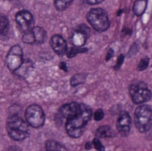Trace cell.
<instances>
[{"instance_id": "obj_1", "label": "cell", "mask_w": 152, "mask_h": 151, "mask_svg": "<svg viewBox=\"0 0 152 151\" xmlns=\"http://www.w3.org/2000/svg\"><path fill=\"white\" fill-rule=\"evenodd\" d=\"M91 109L86 104H80L78 112L66 122V131L68 134L72 138H78L81 136L84 128L91 119Z\"/></svg>"}, {"instance_id": "obj_2", "label": "cell", "mask_w": 152, "mask_h": 151, "mask_svg": "<svg viewBox=\"0 0 152 151\" xmlns=\"http://www.w3.org/2000/svg\"><path fill=\"white\" fill-rule=\"evenodd\" d=\"M6 129L9 136L14 141H22L28 136V125L19 117L18 114H12L8 118Z\"/></svg>"}, {"instance_id": "obj_3", "label": "cell", "mask_w": 152, "mask_h": 151, "mask_svg": "<svg viewBox=\"0 0 152 151\" xmlns=\"http://www.w3.org/2000/svg\"><path fill=\"white\" fill-rule=\"evenodd\" d=\"M134 122L137 129L145 133L152 128V109L148 105L137 108L134 113Z\"/></svg>"}, {"instance_id": "obj_4", "label": "cell", "mask_w": 152, "mask_h": 151, "mask_svg": "<svg viewBox=\"0 0 152 151\" xmlns=\"http://www.w3.org/2000/svg\"><path fill=\"white\" fill-rule=\"evenodd\" d=\"M87 20L97 31H105L110 27L107 12L102 8H94L87 14Z\"/></svg>"}, {"instance_id": "obj_5", "label": "cell", "mask_w": 152, "mask_h": 151, "mask_svg": "<svg viewBox=\"0 0 152 151\" xmlns=\"http://www.w3.org/2000/svg\"><path fill=\"white\" fill-rule=\"evenodd\" d=\"M130 95L135 104H142L151 100V92L144 83H134L130 86Z\"/></svg>"}, {"instance_id": "obj_6", "label": "cell", "mask_w": 152, "mask_h": 151, "mask_svg": "<svg viewBox=\"0 0 152 151\" xmlns=\"http://www.w3.org/2000/svg\"><path fill=\"white\" fill-rule=\"evenodd\" d=\"M26 119L29 125L38 128L45 123V113L39 106L31 105L26 110Z\"/></svg>"}, {"instance_id": "obj_7", "label": "cell", "mask_w": 152, "mask_h": 151, "mask_svg": "<svg viewBox=\"0 0 152 151\" xmlns=\"http://www.w3.org/2000/svg\"><path fill=\"white\" fill-rule=\"evenodd\" d=\"M22 62V49L19 45L12 46L6 56V65L8 69L15 72L21 66Z\"/></svg>"}, {"instance_id": "obj_8", "label": "cell", "mask_w": 152, "mask_h": 151, "mask_svg": "<svg viewBox=\"0 0 152 151\" xmlns=\"http://www.w3.org/2000/svg\"><path fill=\"white\" fill-rule=\"evenodd\" d=\"M15 19L20 28L24 33H27L32 29L34 20L32 14L28 11H20L19 12H17Z\"/></svg>"}, {"instance_id": "obj_9", "label": "cell", "mask_w": 152, "mask_h": 151, "mask_svg": "<svg viewBox=\"0 0 152 151\" xmlns=\"http://www.w3.org/2000/svg\"><path fill=\"white\" fill-rule=\"evenodd\" d=\"M117 129L123 136H127L131 129V117L127 112H122L117 122Z\"/></svg>"}, {"instance_id": "obj_10", "label": "cell", "mask_w": 152, "mask_h": 151, "mask_svg": "<svg viewBox=\"0 0 152 151\" xmlns=\"http://www.w3.org/2000/svg\"><path fill=\"white\" fill-rule=\"evenodd\" d=\"M80 108V104L77 103V102H71V103H68L64 106H62L60 109V117L63 119H69L72 117H74L79 110Z\"/></svg>"}, {"instance_id": "obj_11", "label": "cell", "mask_w": 152, "mask_h": 151, "mask_svg": "<svg viewBox=\"0 0 152 151\" xmlns=\"http://www.w3.org/2000/svg\"><path fill=\"white\" fill-rule=\"evenodd\" d=\"M51 45H52L53 51L59 55H62L67 52L66 41L60 35H54L51 38Z\"/></svg>"}, {"instance_id": "obj_12", "label": "cell", "mask_w": 152, "mask_h": 151, "mask_svg": "<svg viewBox=\"0 0 152 151\" xmlns=\"http://www.w3.org/2000/svg\"><path fill=\"white\" fill-rule=\"evenodd\" d=\"M87 36H88V34L77 28L72 35V37H71L72 44L75 45V47H81L85 44L87 39Z\"/></svg>"}, {"instance_id": "obj_13", "label": "cell", "mask_w": 152, "mask_h": 151, "mask_svg": "<svg viewBox=\"0 0 152 151\" xmlns=\"http://www.w3.org/2000/svg\"><path fill=\"white\" fill-rule=\"evenodd\" d=\"M31 32L33 34L35 43L41 44V43L45 42V37H46V33L44 28H42L40 27H35L31 29Z\"/></svg>"}, {"instance_id": "obj_14", "label": "cell", "mask_w": 152, "mask_h": 151, "mask_svg": "<svg viewBox=\"0 0 152 151\" xmlns=\"http://www.w3.org/2000/svg\"><path fill=\"white\" fill-rule=\"evenodd\" d=\"M32 69H33V63L31 62V61L26 60L22 62L21 66L15 71V73L20 77H25L30 72Z\"/></svg>"}, {"instance_id": "obj_15", "label": "cell", "mask_w": 152, "mask_h": 151, "mask_svg": "<svg viewBox=\"0 0 152 151\" xmlns=\"http://www.w3.org/2000/svg\"><path fill=\"white\" fill-rule=\"evenodd\" d=\"M148 4V0H136L134 4L133 11L135 15L141 16L144 13Z\"/></svg>"}, {"instance_id": "obj_16", "label": "cell", "mask_w": 152, "mask_h": 151, "mask_svg": "<svg viewBox=\"0 0 152 151\" xmlns=\"http://www.w3.org/2000/svg\"><path fill=\"white\" fill-rule=\"evenodd\" d=\"M96 136L97 138H110L115 136V132L110 127V126H101L96 131Z\"/></svg>"}, {"instance_id": "obj_17", "label": "cell", "mask_w": 152, "mask_h": 151, "mask_svg": "<svg viewBox=\"0 0 152 151\" xmlns=\"http://www.w3.org/2000/svg\"><path fill=\"white\" fill-rule=\"evenodd\" d=\"M45 150L46 151H68L62 144L55 141H48L45 143Z\"/></svg>"}, {"instance_id": "obj_18", "label": "cell", "mask_w": 152, "mask_h": 151, "mask_svg": "<svg viewBox=\"0 0 152 151\" xmlns=\"http://www.w3.org/2000/svg\"><path fill=\"white\" fill-rule=\"evenodd\" d=\"M86 79V75L85 74H77L73 76L70 79V85L72 86H77L83 84Z\"/></svg>"}, {"instance_id": "obj_19", "label": "cell", "mask_w": 152, "mask_h": 151, "mask_svg": "<svg viewBox=\"0 0 152 151\" xmlns=\"http://www.w3.org/2000/svg\"><path fill=\"white\" fill-rule=\"evenodd\" d=\"M71 2L72 0H54V4L57 10L63 11L71 4Z\"/></svg>"}, {"instance_id": "obj_20", "label": "cell", "mask_w": 152, "mask_h": 151, "mask_svg": "<svg viewBox=\"0 0 152 151\" xmlns=\"http://www.w3.org/2000/svg\"><path fill=\"white\" fill-rule=\"evenodd\" d=\"M8 19L4 15H0V35L5 33L8 28Z\"/></svg>"}, {"instance_id": "obj_21", "label": "cell", "mask_w": 152, "mask_h": 151, "mask_svg": "<svg viewBox=\"0 0 152 151\" xmlns=\"http://www.w3.org/2000/svg\"><path fill=\"white\" fill-rule=\"evenodd\" d=\"M87 50L86 49H83V48H81V47H73V48H71L69 51H68V56L69 57V58H72V57H74L75 55H77V54H78V53H85V52H86Z\"/></svg>"}, {"instance_id": "obj_22", "label": "cell", "mask_w": 152, "mask_h": 151, "mask_svg": "<svg viewBox=\"0 0 152 151\" xmlns=\"http://www.w3.org/2000/svg\"><path fill=\"white\" fill-rule=\"evenodd\" d=\"M149 63H150V60H149V58H148V57L143 58L142 60H141V61H140V62H139V64H138V69H139L140 71H143V70H145V69L148 68Z\"/></svg>"}, {"instance_id": "obj_23", "label": "cell", "mask_w": 152, "mask_h": 151, "mask_svg": "<svg viewBox=\"0 0 152 151\" xmlns=\"http://www.w3.org/2000/svg\"><path fill=\"white\" fill-rule=\"evenodd\" d=\"M23 42L27 43V44H34L35 43V39H34V36H33V34H32L31 30L24 34Z\"/></svg>"}, {"instance_id": "obj_24", "label": "cell", "mask_w": 152, "mask_h": 151, "mask_svg": "<svg viewBox=\"0 0 152 151\" xmlns=\"http://www.w3.org/2000/svg\"><path fill=\"white\" fill-rule=\"evenodd\" d=\"M93 143H94V148L96 149V150H98V151L105 150V148H104V146L102 145V143L101 142L100 139H98V138L94 139Z\"/></svg>"}, {"instance_id": "obj_25", "label": "cell", "mask_w": 152, "mask_h": 151, "mask_svg": "<svg viewBox=\"0 0 152 151\" xmlns=\"http://www.w3.org/2000/svg\"><path fill=\"white\" fill-rule=\"evenodd\" d=\"M104 117V112L102 109H97L94 113V119L96 121H101Z\"/></svg>"}, {"instance_id": "obj_26", "label": "cell", "mask_w": 152, "mask_h": 151, "mask_svg": "<svg viewBox=\"0 0 152 151\" xmlns=\"http://www.w3.org/2000/svg\"><path fill=\"white\" fill-rule=\"evenodd\" d=\"M124 60H125V57H124V55H120V56L118 57V61H117V63H116V67H115V69H118L121 67V65L123 64V62H124Z\"/></svg>"}, {"instance_id": "obj_27", "label": "cell", "mask_w": 152, "mask_h": 151, "mask_svg": "<svg viewBox=\"0 0 152 151\" xmlns=\"http://www.w3.org/2000/svg\"><path fill=\"white\" fill-rule=\"evenodd\" d=\"M89 4H100L102 3L103 0H86Z\"/></svg>"}, {"instance_id": "obj_28", "label": "cell", "mask_w": 152, "mask_h": 151, "mask_svg": "<svg viewBox=\"0 0 152 151\" xmlns=\"http://www.w3.org/2000/svg\"><path fill=\"white\" fill-rule=\"evenodd\" d=\"M112 56H113V51L110 49V50H109V52H108V53H107V56H106V61H109V60H110V59L112 58Z\"/></svg>"}, {"instance_id": "obj_29", "label": "cell", "mask_w": 152, "mask_h": 151, "mask_svg": "<svg viewBox=\"0 0 152 151\" xmlns=\"http://www.w3.org/2000/svg\"><path fill=\"white\" fill-rule=\"evenodd\" d=\"M60 68H61L62 70H64V71H67V70H68V69H67V65H66V63H65V62H61V63L60 64Z\"/></svg>"}, {"instance_id": "obj_30", "label": "cell", "mask_w": 152, "mask_h": 151, "mask_svg": "<svg viewBox=\"0 0 152 151\" xmlns=\"http://www.w3.org/2000/svg\"><path fill=\"white\" fill-rule=\"evenodd\" d=\"M91 148H92L91 143H90V142H87V143H86V150H90Z\"/></svg>"}]
</instances>
